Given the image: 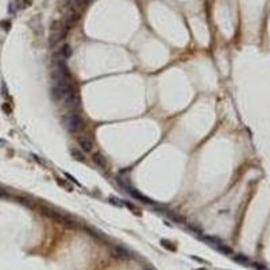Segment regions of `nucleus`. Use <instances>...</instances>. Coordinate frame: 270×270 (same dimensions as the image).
Masks as SVG:
<instances>
[{"label": "nucleus", "mask_w": 270, "mask_h": 270, "mask_svg": "<svg viewBox=\"0 0 270 270\" xmlns=\"http://www.w3.org/2000/svg\"><path fill=\"white\" fill-rule=\"evenodd\" d=\"M57 181H58V184H60V185H62V186H65V188H66V190H72V189H73V188H72L70 185H68V184H66V182H65V181H62V180H60V178H58Z\"/></svg>", "instance_id": "nucleus-15"}, {"label": "nucleus", "mask_w": 270, "mask_h": 270, "mask_svg": "<svg viewBox=\"0 0 270 270\" xmlns=\"http://www.w3.org/2000/svg\"><path fill=\"white\" fill-rule=\"evenodd\" d=\"M10 197H11V194L7 192V189L0 188V199H10Z\"/></svg>", "instance_id": "nucleus-13"}, {"label": "nucleus", "mask_w": 270, "mask_h": 270, "mask_svg": "<svg viewBox=\"0 0 270 270\" xmlns=\"http://www.w3.org/2000/svg\"><path fill=\"white\" fill-rule=\"evenodd\" d=\"M65 101V107L69 109H77L80 108V97L74 91H72L70 93H68L66 96L64 97Z\"/></svg>", "instance_id": "nucleus-3"}, {"label": "nucleus", "mask_w": 270, "mask_h": 270, "mask_svg": "<svg viewBox=\"0 0 270 270\" xmlns=\"http://www.w3.org/2000/svg\"><path fill=\"white\" fill-rule=\"evenodd\" d=\"M77 143L84 151H91L92 147H93V142H92L91 138H88L87 135H80L77 138Z\"/></svg>", "instance_id": "nucleus-5"}, {"label": "nucleus", "mask_w": 270, "mask_h": 270, "mask_svg": "<svg viewBox=\"0 0 270 270\" xmlns=\"http://www.w3.org/2000/svg\"><path fill=\"white\" fill-rule=\"evenodd\" d=\"M72 2H73L74 4L78 6V7H80V8H81V7H83V6L87 4V2H88V0H72Z\"/></svg>", "instance_id": "nucleus-14"}, {"label": "nucleus", "mask_w": 270, "mask_h": 270, "mask_svg": "<svg viewBox=\"0 0 270 270\" xmlns=\"http://www.w3.org/2000/svg\"><path fill=\"white\" fill-rule=\"evenodd\" d=\"M81 126H83V120H81V118L76 114H70V115L64 118V127L66 128V131L70 132V134L77 132L78 130L81 128Z\"/></svg>", "instance_id": "nucleus-2"}, {"label": "nucleus", "mask_w": 270, "mask_h": 270, "mask_svg": "<svg viewBox=\"0 0 270 270\" xmlns=\"http://www.w3.org/2000/svg\"><path fill=\"white\" fill-rule=\"evenodd\" d=\"M114 255H115V257H119V258H130V257H131L127 250H124L123 247H119V246H118V247H115Z\"/></svg>", "instance_id": "nucleus-7"}, {"label": "nucleus", "mask_w": 270, "mask_h": 270, "mask_svg": "<svg viewBox=\"0 0 270 270\" xmlns=\"http://www.w3.org/2000/svg\"><path fill=\"white\" fill-rule=\"evenodd\" d=\"M127 190L130 193H131V196L132 197H135L136 200H139V201H142V203H145V204H151V205H154V201H153L150 197H147V196H145V194H142L141 192H138V190H135L132 186H128L127 188Z\"/></svg>", "instance_id": "nucleus-4"}, {"label": "nucleus", "mask_w": 270, "mask_h": 270, "mask_svg": "<svg viewBox=\"0 0 270 270\" xmlns=\"http://www.w3.org/2000/svg\"><path fill=\"white\" fill-rule=\"evenodd\" d=\"M167 216L172 219L173 221H176V223H184V217L177 215V213H174V212H167Z\"/></svg>", "instance_id": "nucleus-10"}, {"label": "nucleus", "mask_w": 270, "mask_h": 270, "mask_svg": "<svg viewBox=\"0 0 270 270\" xmlns=\"http://www.w3.org/2000/svg\"><path fill=\"white\" fill-rule=\"evenodd\" d=\"M60 52H61V54H62L65 58H69L72 56V53H73V50H72V46L66 43V45H64L62 47H61Z\"/></svg>", "instance_id": "nucleus-8"}, {"label": "nucleus", "mask_w": 270, "mask_h": 270, "mask_svg": "<svg viewBox=\"0 0 270 270\" xmlns=\"http://www.w3.org/2000/svg\"><path fill=\"white\" fill-rule=\"evenodd\" d=\"M70 154H72V157H73L74 159H77V161H84V159H85L84 154L80 151V150H77V149H72L70 150Z\"/></svg>", "instance_id": "nucleus-9"}, {"label": "nucleus", "mask_w": 270, "mask_h": 270, "mask_svg": "<svg viewBox=\"0 0 270 270\" xmlns=\"http://www.w3.org/2000/svg\"><path fill=\"white\" fill-rule=\"evenodd\" d=\"M234 259L235 261H239V262H248V259L246 258V257H243V255H237V257H234Z\"/></svg>", "instance_id": "nucleus-16"}, {"label": "nucleus", "mask_w": 270, "mask_h": 270, "mask_svg": "<svg viewBox=\"0 0 270 270\" xmlns=\"http://www.w3.org/2000/svg\"><path fill=\"white\" fill-rule=\"evenodd\" d=\"M146 270H153V269H150V268H146Z\"/></svg>", "instance_id": "nucleus-19"}, {"label": "nucleus", "mask_w": 270, "mask_h": 270, "mask_svg": "<svg viewBox=\"0 0 270 270\" xmlns=\"http://www.w3.org/2000/svg\"><path fill=\"white\" fill-rule=\"evenodd\" d=\"M0 25L4 26V29H6V30H8V29H10V26H11V23H10V22H2Z\"/></svg>", "instance_id": "nucleus-18"}, {"label": "nucleus", "mask_w": 270, "mask_h": 270, "mask_svg": "<svg viewBox=\"0 0 270 270\" xmlns=\"http://www.w3.org/2000/svg\"><path fill=\"white\" fill-rule=\"evenodd\" d=\"M92 159H93V162L96 163L99 167H101V169H107L108 167L107 159H105V157L103 154H100V153H95L93 157H92Z\"/></svg>", "instance_id": "nucleus-6"}, {"label": "nucleus", "mask_w": 270, "mask_h": 270, "mask_svg": "<svg viewBox=\"0 0 270 270\" xmlns=\"http://www.w3.org/2000/svg\"><path fill=\"white\" fill-rule=\"evenodd\" d=\"M109 201H111L112 204H115V205H118V207H123V205H124V201H122L120 199H118V197H111Z\"/></svg>", "instance_id": "nucleus-11"}, {"label": "nucleus", "mask_w": 270, "mask_h": 270, "mask_svg": "<svg viewBox=\"0 0 270 270\" xmlns=\"http://www.w3.org/2000/svg\"><path fill=\"white\" fill-rule=\"evenodd\" d=\"M3 109H4L7 114H11V108H10L8 104H3Z\"/></svg>", "instance_id": "nucleus-17"}, {"label": "nucleus", "mask_w": 270, "mask_h": 270, "mask_svg": "<svg viewBox=\"0 0 270 270\" xmlns=\"http://www.w3.org/2000/svg\"><path fill=\"white\" fill-rule=\"evenodd\" d=\"M161 243H162V246L163 247H166V248H170V250H176V247L172 245V242H169V241H166V239H162L161 241Z\"/></svg>", "instance_id": "nucleus-12"}, {"label": "nucleus", "mask_w": 270, "mask_h": 270, "mask_svg": "<svg viewBox=\"0 0 270 270\" xmlns=\"http://www.w3.org/2000/svg\"><path fill=\"white\" fill-rule=\"evenodd\" d=\"M68 26L65 25L64 20H56L50 26V35H49V45L54 46L57 42L64 39L68 34Z\"/></svg>", "instance_id": "nucleus-1"}]
</instances>
